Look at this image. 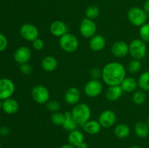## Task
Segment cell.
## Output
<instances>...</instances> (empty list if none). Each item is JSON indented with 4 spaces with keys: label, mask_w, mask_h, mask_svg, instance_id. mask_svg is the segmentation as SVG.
Instances as JSON below:
<instances>
[{
    "label": "cell",
    "mask_w": 149,
    "mask_h": 148,
    "mask_svg": "<svg viewBox=\"0 0 149 148\" xmlns=\"http://www.w3.org/2000/svg\"><path fill=\"white\" fill-rule=\"evenodd\" d=\"M102 79L108 86H120L126 78V68L122 63L111 62L102 69Z\"/></svg>",
    "instance_id": "1"
},
{
    "label": "cell",
    "mask_w": 149,
    "mask_h": 148,
    "mask_svg": "<svg viewBox=\"0 0 149 148\" xmlns=\"http://www.w3.org/2000/svg\"><path fill=\"white\" fill-rule=\"evenodd\" d=\"M71 115L79 126L82 127L91 118V109L84 102L75 104L71 110Z\"/></svg>",
    "instance_id": "2"
},
{
    "label": "cell",
    "mask_w": 149,
    "mask_h": 148,
    "mask_svg": "<svg viewBox=\"0 0 149 148\" xmlns=\"http://www.w3.org/2000/svg\"><path fill=\"white\" fill-rule=\"evenodd\" d=\"M146 53V44L142 39H135L129 44V54L133 59L141 60L145 57Z\"/></svg>",
    "instance_id": "3"
},
{
    "label": "cell",
    "mask_w": 149,
    "mask_h": 148,
    "mask_svg": "<svg viewBox=\"0 0 149 148\" xmlns=\"http://www.w3.org/2000/svg\"><path fill=\"white\" fill-rule=\"evenodd\" d=\"M127 18L130 23L135 26L141 27L146 23L148 19V14L143 9L138 7H131L127 12Z\"/></svg>",
    "instance_id": "4"
},
{
    "label": "cell",
    "mask_w": 149,
    "mask_h": 148,
    "mask_svg": "<svg viewBox=\"0 0 149 148\" xmlns=\"http://www.w3.org/2000/svg\"><path fill=\"white\" fill-rule=\"evenodd\" d=\"M79 40L72 33H66L59 39V45L61 49L68 53H73L79 48Z\"/></svg>",
    "instance_id": "5"
},
{
    "label": "cell",
    "mask_w": 149,
    "mask_h": 148,
    "mask_svg": "<svg viewBox=\"0 0 149 148\" xmlns=\"http://www.w3.org/2000/svg\"><path fill=\"white\" fill-rule=\"evenodd\" d=\"M31 97L36 102L39 104H46L49 100L50 94L45 86L36 85L32 89Z\"/></svg>",
    "instance_id": "6"
},
{
    "label": "cell",
    "mask_w": 149,
    "mask_h": 148,
    "mask_svg": "<svg viewBox=\"0 0 149 148\" xmlns=\"http://www.w3.org/2000/svg\"><path fill=\"white\" fill-rule=\"evenodd\" d=\"M79 32L83 37L90 39L95 35L97 26L93 20L85 17L80 23Z\"/></svg>",
    "instance_id": "7"
},
{
    "label": "cell",
    "mask_w": 149,
    "mask_h": 148,
    "mask_svg": "<svg viewBox=\"0 0 149 148\" xmlns=\"http://www.w3.org/2000/svg\"><path fill=\"white\" fill-rule=\"evenodd\" d=\"M103 89V84L99 80L91 79L84 86V91L87 97L95 98L101 94Z\"/></svg>",
    "instance_id": "8"
},
{
    "label": "cell",
    "mask_w": 149,
    "mask_h": 148,
    "mask_svg": "<svg viewBox=\"0 0 149 148\" xmlns=\"http://www.w3.org/2000/svg\"><path fill=\"white\" fill-rule=\"evenodd\" d=\"M15 86L10 78H4L0 79V100H5L10 98L14 94Z\"/></svg>",
    "instance_id": "9"
},
{
    "label": "cell",
    "mask_w": 149,
    "mask_h": 148,
    "mask_svg": "<svg viewBox=\"0 0 149 148\" xmlns=\"http://www.w3.org/2000/svg\"><path fill=\"white\" fill-rule=\"evenodd\" d=\"M20 36L27 41H33L39 38V30L36 26L31 23H25L20 28Z\"/></svg>",
    "instance_id": "10"
},
{
    "label": "cell",
    "mask_w": 149,
    "mask_h": 148,
    "mask_svg": "<svg viewBox=\"0 0 149 148\" xmlns=\"http://www.w3.org/2000/svg\"><path fill=\"white\" fill-rule=\"evenodd\" d=\"M98 121L102 127L110 128L115 124L116 121V115L113 110H106L100 113Z\"/></svg>",
    "instance_id": "11"
},
{
    "label": "cell",
    "mask_w": 149,
    "mask_h": 148,
    "mask_svg": "<svg viewBox=\"0 0 149 148\" xmlns=\"http://www.w3.org/2000/svg\"><path fill=\"white\" fill-rule=\"evenodd\" d=\"M31 51L28 46H20L17 48L14 54V59L20 65L28 63L31 58Z\"/></svg>",
    "instance_id": "12"
},
{
    "label": "cell",
    "mask_w": 149,
    "mask_h": 148,
    "mask_svg": "<svg viewBox=\"0 0 149 148\" xmlns=\"http://www.w3.org/2000/svg\"><path fill=\"white\" fill-rule=\"evenodd\" d=\"M111 53L118 58H123L129 54V45L124 41H118L111 46Z\"/></svg>",
    "instance_id": "13"
},
{
    "label": "cell",
    "mask_w": 149,
    "mask_h": 148,
    "mask_svg": "<svg viewBox=\"0 0 149 148\" xmlns=\"http://www.w3.org/2000/svg\"><path fill=\"white\" fill-rule=\"evenodd\" d=\"M51 33L56 37H62L68 33V26L62 20H55L52 22L49 28Z\"/></svg>",
    "instance_id": "14"
},
{
    "label": "cell",
    "mask_w": 149,
    "mask_h": 148,
    "mask_svg": "<svg viewBox=\"0 0 149 148\" xmlns=\"http://www.w3.org/2000/svg\"><path fill=\"white\" fill-rule=\"evenodd\" d=\"M81 92L77 87H71L65 93L64 99L67 104L71 105H75L79 102Z\"/></svg>",
    "instance_id": "15"
},
{
    "label": "cell",
    "mask_w": 149,
    "mask_h": 148,
    "mask_svg": "<svg viewBox=\"0 0 149 148\" xmlns=\"http://www.w3.org/2000/svg\"><path fill=\"white\" fill-rule=\"evenodd\" d=\"M106 44V39L101 35L95 34L90 38L89 41V46L94 52H100L105 48Z\"/></svg>",
    "instance_id": "16"
},
{
    "label": "cell",
    "mask_w": 149,
    "mask_h": 148,
    "mask_svg": "<svg viewBox=\"0 0 149 148\" xmlns=\"http://www.w3.org/2000/svg\"><path fill=\"white\" fill-rule=\"evenodd\" d=\"M41 66L42 69L46 72H52L55 71L58 66V59L53 56L48 55V56L45 57L42 59V62H41Z\"/></svg>",
    "instance_id": "17"
},
{
    "label": "cell",
    "mask_w": 149,
    "mask_h": 148,
    "mask_svg": "<svg viewBox=\"0 0 149 148\" xmlns=\"http://www.w3.org/2000/svg\"><path fill=\"white\" fill-rule=\"evenodd\" d=\"M68 144L77 147L78 145L84 142V133L78 129H75L68 133Z\"/></svg>",
    "instance_id": "18"
},
{
    "label": "cell",
    "mask_w": 149,
    "mask_h": 148,
    "mask_svg": "<svg viewBox=\"0 0 149 148\" xmlns=\"http://www.w3.org/2000/svg\"><path fill=\"white\" fill-rule=\"evenodd\" d=\"M123 92L120 86H110L106 91V97L109 101H116L120 99Z\"/></svg>",
    "instance_id": "19"
},
{
    "label": "cell",
    "mask_w": 149,
    "mask_h": 148,
    "mask_svg": "<svg viewBox=\"0 0 149 148\" xmlns=\"http://www.w3.org/2000/svg\"><path fill=\"white\" fill-rule=\"evenodd\" d=\"M19 109V104L17 100L13 98H8L2 102V110L7 114L12 115L17 113Z\"/></svg>",
    "instance_id": "20"
},
{
    "label": "cell",
    "mask_w": 149,
    "mask_h": 148,
    "mask_svg": "<svg viewBox=\"0 0 149 148\" xmlns=\"http://www.w3.org/2000/svg\"><path fill=\"white\" fill-rule=\"evenodd\" d=\"M138 86V81L133 77H126L123 80L122 84H120V86L123 90V91L127 93H131L136 91Z\"/></svg>",
    "instance_id": "21"
},
{
    "label": "cell",
    "mask_w": 149,
    "mask_h": 148,
    "mask_svg": "<svg viewBox=\"0 0 149 148\" xmlns=\"http://www.w3.org/2000/svg\"><path fill=\"white\" fill-rule=\"evenodd\" d=\"M82 128L84 131L89 134L95 135L100 131L102 126L98 120H90L82 126Z\"/></svg>",
    "instance_id": "22"
},
{
    "label": "cell",
    "mask_w": 149,
    "mask_h": 148,
    "mask_svg": "<svg viewBox=\"0 0 149 148\" xmlns=\"http://www.w3.org/2000/svg\"><path fill=\"white\" fill-rule=\"evenodd\" d=\"M113 133L115 136L119 139H125L130 133V129L129 126L125 123H119L115 126Z\"/></svg>",
    "instance_id": "23"
},
{
    "label": "cell",
    "mask_w": 149,
    "mask_h": 148,
    "mask_svg": "<svg viewBox=\"0 0 149 148\" xmlns=\"http://www.w3.org/2000/svg\"><path fill=\"white\" fill-rule=\"evenodd\" d=\"M78 123L76 122L74 118H73L71 113L69 111H66L65 113V121H64L63 124V127L65 130L68 131H71L73 130L77 129L78 127Z\"/></svg>",
    "instance_id": "24"
},
{
    "label": "cell",
    "mask_w": 149,
    "mask_h": 148,
    "mask_svg": "<svg viewBox=\"0 0 149 148\" xmlns=\"http://www.w3.org/2000/svg\"><path fill=\"white\" fill-rule=\"evenodd\" d=\"M135 133L140 138L147 137L149 134L148 125L145 122H138L135 126Z\"/></svg>",
    "instance_id": "25"
},
{
    "label": "cell",
    "mask_w": 149,
    "mask_h": 148,
    "mask_svg": "<svg viewBox=\"0 0 149 148\" xmlns=\"http://www.w3.org/2000/svg\"><path fill=\"white\" fill-rule=\"evenodd\" d=\"M138 86L143 91H149V71L141 74L138 80Z\"/></svg>",
    "instance_id": "26"
},
{
    "label": "cell",
    "mask_w": 149,
    "mask_h": 148,
    "mask_svg": "<svg viewBox=\"0 0 149 148\" xmlns=\"http://www.w3.org/2000/svg\"><path fill=\"white\" fill-rule=\"evenodd\" d=\"M132 101L137 105H141L145 102L146 100V94L145 91L141 90H136L134 91L132 94Z\"/></svg>",
    "instance_id": "27"
},
{
    "label": "cell",
    "mask_w": 149,
    "mask_h": 148,
    "mask_svg": "<svg viewBox=\"0 0 149 148\" xmlns=\"http://www.w3.org/2000/svg\"><path fill=\"white\" fill-rule=\"evenodd\" d=\"M100 15V9L95 5L89 6L85 10V16L87 18L94 20Z\"/></svg>",
    "instance_id": "28"
},
{
    "label": "cell",
    "mask_w": 149,
    "mask_h": 148,
    "mask_svg": "<svg viewBox=\"0 0 149 148\" xmlns=\"http://www.w3.org/2000/svg\"><path fill=\"white\" fill-rule=\"evenodd\" d=\"M51 121L56 126H63L65 121V113L55 112L51 116Z\"/></svg>",
    "instance_id": "29"
},
{
    "label": "cell",
    "mask_w": 149,
    "mask_h": 148,
    "mask_svg": "<svg viewBox=\"0 0 149 148\" xmlns=\"http://www.w3.org/2000/svg\"><path fill=\"white\" fill-rule=\"evenodd\" d=\"M142 67L141 60L133 59L129 62L127 65V70L130 73H137L140 71Z\"/></svg>",
    "instance_id": "30"
},
{
    "label": "cell",
    "mask_w": 149,
    "mask_h": 148,
    "mask_svg": "<svg viewBox=\"0 0 149 148\" xmlns=\"http://www.w3.org/2000/svg\"><path fill=\"white\" fill-rule=\"evenodd\" d=\"M139 35L143 41L149 42V23H145L140 27Z\"/></svg>",
    "instance_id": "31"
},
{
    "label": "cell",
    "mask_w": 149,
    "mask_h": 148,
    "mask_svg": "<svg viewBox=\"0 0 149 148\" xmlns=\"http://www.w3.org/2000/svg\"><path fill=\"white\" fill-rule=\"evenodd\" d=\"M46 107L49 111L55 113V112H58L61 107V104L56 100H49L46 103Z\"/></svg>",
    "instance_id": "32"
},
{
    "label": "cell",
    "mask_w": 149,
    "mask_h": 148,
    "mask_svg": "<svg viewBox=\"0 0 149 148\" xmlns=\"http://www.w3.org/2000/svg\"><path fill=\"white\" fill-rule=\"evenodd\" d=\"M20 71L24 75H30L33 71V68L29 63L22 64V65H20Z\"/></svg>",
    "instance_id": "33"
},
{
    "label": "cell",
    "mask_w": 149,
    "mask_h": 148,
    "mask_svg": "<svg viewBox=\"0 0 149 148\" xmlns=\"http://www.w3.org/2000/svg\"><path fill=\"white\" fill-rule=\"evenodd\" d=\"M32 46H33V49H36V51H41L45 47V43L42 39L38 38V39H35L33 41H32Z\"/></svg>",
    "instance_id": "34"
},
{
    "label": "cell",
    "mask_w": 149,
    "mask_h": 148,
    "mask_svg": "<svg viewBox=\"0 0 149 148\" xmlns=\"http://www.w3.org/2000/svg\"><path fill=\"white\" fill-rule=\"evenodd\" d=\"M102 69L97 67H95L90 71V75L93 79L98 80L100 78H102Z\"/></svg>",
    "instance_id": "35"
},
{
    "label": "cell",
    "mask_w": 149,
    "mask_h": 148,
    "mask_svg": "<svg viewBox=\"0 0 149 148\" xmlns=\"http://www.w3.org/2000/svg\"><path fill=\"white\" fill-rule=\"evenodd\" d=\"M8 45V41L3 33H0V52L4 51Z\"/></svg>",
    "instance_id": "36"
},
{
    "label": "cell",
    "mask_w": 149,
    "mask_h": 148,
    "mask_svg": "<svg viewBox=\"0 0 149 148\" xmlns=\"http://www.w3.org/2000/svg\"><path fill=\"white\" fill-rule=\"evenodd\" d=\"M10 133V129L7 126H2L0 128V136H6Z\"/></svg>",
    "instance_id": "37"
},
{
    "label": "cell",
    "mask_w": 149,
    "mask_h": 148,
    "mask_svg": "<svg viewBox=\"0 0 149 148\" xmlns=\"http://www.w3.org/2000/svg\"><path fill=\"white\" fill-rule=\"evenodd\" d=\"M143 9L147 14H149V0L145 1V2L143 3Z\"/></svg>",
    "instance_id": "38"
},
{
    "label": "cell",
    "mask_w": 149,
    "mask_h": 148,
    "mask_svg": "<svg viewBox=\"0 0 149 148\" xmlns=\"http://www.w3.org/2000/svg\"><path fill=\"white\" fill-rule=\"evenodd\" d=\"M76 148H88V145H87V144L86 142H84L81 144H80L79 145H78Z\"/></svg>",
    "instance_id": "39"
},
{
    "label": "cell",
    "mask_w": 149,
    "mask_h": 148,
    "mask_svg": "<svg viewBox=\"0 0 149 148\" xmlns=\"http://www.w3.org/2000/svg\"><path fill=\"white\" fill-rule=\"evenodd\" d=\"M60 148H76V147L73 146V145H70V144H65V145H63L61 147H60Z\"/></svg>",
    "instance_id": "40"
},
{
    "label": "cell",
    "mask_w": 149,
    "mask_h": 148,
    "mask_svg": "<svg viewBox=\"0 0 149 148\" xmlns=\"http://www.w3.org/2000/svg\"><path fill=\"white\" fill-rule=\"evenodd\" d=\"M128 148H141L140 146H138V145H133V146H131Z\"/></svg>",
    "instance_id": "41"
},
{
    "label": "cell",
    "mask_w": 149,
    "mask_h": 148,
    "mask_svg": "<svg viewBox=\"0 0 149 148\" xmlns=\"http://www.w3.org/2000/svg\"><path fill=\"white\" fill-rule=\"evenodd\" d=\"M2 108V102H1V100H0V110Z\"/></svg>",
    "instance_id": "42"
},
{
    "label": "cell",
    "mask_w": 149,
    "mask_h": 148,
    "mask_svg": "<svg viewBox=\"0 0 149 148\" xmlns=\"http://www.w3.org/2000/svg\"><path fill=\"white\" fill-rule=\"evenodd\" d=\"M147 124H148V126H149V118H148V120H147Z\"/></svg>",
    "instance_id": "43"
},
{
    "label": "cell",
    "mask_w": 149,
    "mask_h": 148,
    "mask_svg": "<svg viewBox=\"0 0 149 148\" xmlns=\"http://www.w3.org/2000/svg\"><path fill=\"white\" fill-rule=\"evenodd\" d=\"M1 147V142H0V148Z\"/></svg>",
    "instance_id": "44"
}]
</instances>
